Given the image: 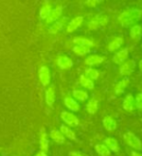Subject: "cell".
<instances>
[{
	"label": "cell",
	"instance_id": "9a60e30c",
	"mask_svg": "<svg viewBox=\"0 0 142 156\" xmlns=\"http://www.w3.org/2000/svg\"><path fill=\"white\" fill-rule=\"evenodd\" d=\"M134 98L132 94H128L123 101V107L126 111H133L134 109Z\"/></svg>",
	"mask_w": 142,
	"mask_h": 156
},
{
	"label": "cell",
	"instance_id": "30bf717a",
	"mask_svg": "<svg viewBox=\"0 0 142 156\" xmlns=\"http://www.w3.org/2000/svg\"><path fill=\"white\" fill-rule=\"evenodd\" d=\"M57 65H58V67L62 69H68L73 67L74 63L72 61V59H70L69 57L60 56L57 59Z\"/></svg>",
	"mask_w": 142,
	"mask_h": 156
},
{
	"label": "cell",
	"instance_id": "d590c367",
	"mask_svg": "<svg viewBox=\"0 0 142 156\" xmlns=\"http://www.w3.org/2000/svg\"><path fill=\"white\" fill-rule=\"evenodd\" d=\"M132 156H142V154L138 153L137 151H132Z\"/></svg>",
	"mask_w": 142,
	"mask_h": 156
},
{
	"label": "cell",
	"instance_id": "5b68a950",
	"mask_svg": "<svg viewBox=\"0 0 142 156\" xmlns=\"http://www.w3.org/2000/svg\"><path fill=\"white\" fill-rule=\"evenodd\" d=\"M135 69V62L133 60H129L126 63H124L120 69H119V71H120V74L124 75V76H128L129 74H132L133 73V70Z\"/></svg>",
	"mask_w": 142,
	"mask_h": 156
},
{
	"label": "cell",
	"instance_id": "4316f807",
	"mask_svg": "<svg viewBox=\"0 0 142 156\" xmlns=\"http://www.w3.org/2000/svg\"><path fill=\"white\" fill-rule=\"evenodd\" d=\"M73 95L80 101H85L88 98V94L85 91H82V90H74Z\"/></svg>",
	"mask_w": 142,
	"mask_h": 156
},
{
	"label": "cell",
	"instance_id": "4dcf8cb0",
	"mask_svg": "<svg viewBox=\"0 0 142 156\" xmlns=\"http://www.w3.org/2000/svg\"><path fill=\"white\" fill-rule=\"evenodd\" d=\"M95 20H96L99 23V26H104L106 23L108 22V16H106L104 15H102L100 14L98 15L96 17H95Z\"/></svg>",
	"mask_w": 142,
	"mask_h": 156
},
{
	"label": "cell",
	"instance_id": "9c48e42d",
	"mask_svg": "<svg viewBox=\"0 0 142 156\" xmlns=\"http://www.w3.org/2000/svg\"><path fill=\"white\" fill-rule=\"evenodd\" d=\"M45 98H46V103L49 106H52L55 101V90L53 86H49L46 90L45 93Z\"/></svg>",
	"mask_w": 142,
	"mask_h": 156
},
{
	"label": "cell",
	"instance_id": "cb8c5ba5",
	"mask_svg": "<svg viewBox=\"0 0 142 156\" xmlns=\"http://www.w3.org/2000/svg\"><path fill=\"white\" fill-rule=\"evenodd\" d=\"M79 82L81 84V86L84 87L87 90H93L94 89V82L91 79H89L88 77H86L84 74L80 75Z\"/></svg>",
	"mask_w": 142,
	"mask_h": 156
},
{
	"label": "cell",
	"instance_id": "44dd1931",
	"mask_svg": "<svg viewBox=\"0 0 142 156\" xmlns=\"http://www.w3.org/2000/svg\"><path fill=\"white\" fill-rule=\"evenodd\" d=\"M74 44H75V45H80V46H85V47H90L94 45L93 41L86 39V38H82V37H75L73 40Z\"/></svg>",
	"mask_w": 142,
	"mask_h": 156
},
{
	"label": "cell",
	"instance_id": "1f68e13d",
	"mask_svg": "<svg viewBox=\"0 0 142 156\" xmlns=\"http://www.w3.org/2000/svg\"><path fill=\"white\" fill-rule=\"evenodd\" d=\"M135 106L138 109H142V93H139L137 94V98H135Z\"/></svg>",
	"mask_w": 142,
	"mask_h": 156
},
{
	"label": "cell",
	"instance_id": "f546056e",
	"mask_svg": "<svg viewBox=\"0 0 142 156\" xmlns=\"http://www.w3.org/2000/svg\"><path fill=\"white\" fill-rule=\"evenodd\" d=\"M62 28H63V23L61 21H56L54 24L49 29V34H56L60 31Z\"/></svg>",
	"mask_w": 142,
	"mask_h": 156
},
{
	"label": "cell",
	"instance_id": "e0dca14e",
	"mask_svg": "<svg viewBox=\"0 0 142 156\" xmlns=\"http://www.w3.org/2000/svg\"><path fill=\"white\" fill-rule=\"evenodd\" d=\"M104 57L103 56H99V55H90L88 56L86 59H85V64L87 66H96V65H100L104 62Z\"/></svg>",
	"mask_w": 142,
	"mask_h": 156
},
{
	"label": "cell",
	"instance_id": "484cf974",
	"mask_svg": "<svg viewBox=\"0 0 142 156\" xmlns=\"http://www.w3.org/2000/svg\"><path fill=\"white\" fill-rule=\"evenodd\" d=\"M84 75L89 78V79H91V80H96L99 78L100 73L97 69H95L93 68H88V69H85V74Z\"/></svg>",
	"mask_w": 142,
	"mask_h": 156
},
{
	"label": "cell",
	"instance_id": "4fadbf2b",
	"mask_svg": "<svg viewBox=\"0 0 142 156\" xmlns=\"http://www.w3.org/2000/svg\"><path fill=\"white\" fill-rule=\"evenodd\" d=\"M104 144L106 147H107L109 151H113V152H118L119 151V145H118V142L115 138L113 137H108L104 140Z\"/></svg>",
	"mask_w": 142,
	"mask_h": 156
},
{
	"label": "cell",
	"instance_id": "ba28073f",
	"mask_svg": "<svg viewBox=\"0 0 142 156\" xmlns=\"http://www.w3.org/2000/svg\"><path fill=\"white\" fill-rule=\"evenodd\" d=\"M83 16H76L75 19H73L69 22V24L67 26V32L68 33H72L74 31H75L83 22Z\"/></svg>",
	"mask_w": 142,
	"mask_h": 156
},
{
	"label": "cell",
	"instance_id": "d6986e66",
	"mask_svg": "<svg viewBox=\"0 0 142 156\" xmlns=\"http://www.w3.org/2000/svg\"><path fill=\"white\" fill-rule=\"evenodd\" d=\"M52 11V5L50 3H46L43 5L40 9L39 12V16L41 20H46V17L49 16V14Z\"/></svg>",
	"mask_w": 142,
	"mask_h": 156
},
{
	"label": "cell",
	"instance_id": "603a6c76",
	"mask_svg": "<svg viewBox=\"0 0 142 156\" xmlns=\"http://www.w3.org/2000/svg\"><path fill=\"white\" fill-rule=\"evenodd\" d=\"M131 37L134 41H140L142 38V27L140 25H134L131 29Z\"/></svg>",
	"mask_w": 142,
	"mask_h": 156
},
{
	"label": "cell",
	"instance_id": "52a82bcc",
	"mask_svg": "<svg viewBox=\"0 0 142 156\" xmlns=\"http://www.w3.org/2000/svg\"><path fill=\"white\" fill-rule=\"evenodd\" d=\"M62 12H63L62 6H57V7H55L54 9H52L49 16L46 17V22L47 24H49V23H52V22H56V20L61 16Z\"/></svg>",
	"mask_w": 142,
	"mask_h": 156
},
{
	"label": "cell",
	"instance_id": "8d00e7d4",
	"mask_svg": "<svg viewBox=\"0 0 142 156\" xmlns=\"http://www.w3.org/2000/svg\"><path fill=\"white\" fill-rule=\"evenodd\" d=\"M139 69L142 71V60H140V62H139Z\"/></svg>",
	"mask_w": 142,
	"mask_h": 156
},
{
	"label": "cell",
	"instance_id": "7c38bea8",
	"mask_svg": "<svg viewBox=\"0 0 142 156\" xmlns=\"http://www.w3.org/2000/svg\"><path fill=\"white\" fill-rule=\"evenodd\" d=\"M103 124L105 127V129L108 131H113L117 127V123L115 122V119L110 116H105L103 119Z\"/></svg>",
	"mask_w": 142,
	"mask_h": 156
},
{
	"label": "cell",
	"instance_id": "ac0fdd59",
	"mask_svg": "<svg viewBox=\"0 0 142 156\" xmlns=\"http://www.w3.org/2000/svg\"><path fill=\"white\" fill-rule=\"evenodd\" d=\"M50 138L54 141L56 144H59V145H62V144L65 143V137L63 136V134L60 132V130L58 129H52L50 131Z\"/></svg>",
	"mask_w": 142,
	"mask_h": 156
},
{
	"label": "cell",
	"instance_id": "7a4b0ae2",
	"mask_svg": "<svg viewBox=\"0 0 142 156\" xmlns=\"http://www.w3.org/2000/svg\"><path fill=\"white\" fill-rule=\"evenodd\" d=\"M124 139L128 145L131 146L133 148L137 149V151H142V143L135 134L132 133V132H127L124 135Z\"/></svg>",
	"mask_w": 142,
	"mask_h": 156
},
{
	"label": "cell",
	"instance_id": "e575fe53",
	"mask_svg": "<svg viewBox=\"0 0 142 156\" xmlns=\"http://www.w3.org/2000/svg\"><path fill=\"white\" fill-rule=\"evenodd\" d=\"M34 156H47V154L46 152H44V151H40L36 155H34Z\"/></svg>",
	"mask_w": 142,
	"mask_h": 156
},
{
	"label": "cell",
	"instance_id": "8992f818",
	"mask_svg": "<svg viewBox=\"0 0 142 156\" xmlns=\"http://www.w3.org/2000/svg\"><path fill=\"white\" fill-rule=\"evenodd\" d=\"M128 55H129V48L128 47H125V48L121 49L120 51H118L117 53L114 54L113 58H112V61L117 65H121L127 60Z\"/></svg>",
	"mask_w": 142,
	"mask_h": 156
},
{
	"label": "cell",
	"instance_id": "d4e9b609",
	"mask_svg": "<svg viewBox=\"0 0 142 156\" xmlns=\"http://www.w3.org/2000/svg\"><path fill=\"white\" fill-rule=\"evenodd\" d=\"M95 149L99 155L100 156H109L110 155V151L106 147L105 145L104 144H98V145L95 146Z\"/></svg>",
	"mask_w": 142,
	"mask_h": 156
},
{
	"label": "cell",
	"instance_id": "5bb4252c",
	"mask_svg": "<svg viewBox=\"0 0 142 156\" xmlns=\"http://www.w3.org/2000/svg\"><path fill=\"white\" fill-rule=\"evenodd\" d=\"M64 104L72 112H78L79 110V104L74 98L70 97H66L64 98Z\"/></svg>",
	"mask_w": 142,
	"mask_h": 156
},
{
	"label": "cell",
	"instance_id": "836d02e7",
	"mask_svg": "<svg viewBox=\"0 0 142 156\" xmlns=\"http://www.w3.org/2000/svg\"><path fill=\"white\" fill-rule=\"evenodd\" d=\"M69 156H83V155L78 151H71L69 153Z\"/></svg>",
	"mask_w": 142,
	"mask_h": 156
},
{
	"label": "cell",
	"instance_id": "277c9868",
	"mask_svg": "<svg viewBox=\"0 0 142 156\" xmlns=\"http://www.w3.org/2000/svg\"><path fill=\"white\" fill-rule=\"evenodd\" d=\"M38 76L40 82L42 83V85L44 87L47 86L50 82V71L49 69L46 67V66H42L38 71Z\"/></svg>",
	"mask_w": 142,
	"mask_h": 156
},
{
	"label": "cell",
	"instance_id": "3957f363",
	"mask_svg": "<svg viewBox=\"0 0 142 156\" xmlns=\"http://www.w3.org/2000/svg\"><path fill=\"white\" fill-rule=\"evenodd\" d=\"M61 119H63V122L65 123H67L68 125H70V126H72V127L78 126L79 123L78 117H76L75 114L67 112V111H63L61 113Z\"/></svg>",
	"mask_w": 142,
	"mask_h": 156
},
{
	"label": "cell",
	"instance_id": "f1b7e54d",
	"mask_svg": "<svg viewBox=\"0 0 142 156\" xmlns=\"http://www.w3.org/2000/svg\"><path fill=\"white\" fill-rule=\"evenodd\" d=\"M73 51L78 56H83L85 54H87L88 52H90V49L88 47L85 46H80V45H75L73 47Z\"/></svg>",
	"mask_w": 142,
	"mask_h": 156
},
{
	"label": "cell",
	"instance_id": "d6a6232c",
	"mask_svg": "<svg viewBox=\"0 0 142 156\" xmlns=\"http://www.w3.org/2000/svg\"><path fill=\"white\" fill-rule=\"evenodd\" d=\"M98 3H99V1H96V0H90V1L86 2V4L89 6V7H96Z\"/></svg>",
	"mask_w": 142,
	"mask_h": 156
},
{
	"label": "cell",
	"instance_id": "7402d4cb",
	"mask_svg": "<svg viewBox=\"0 0 142 156\" xmlns=\"http://www.w3.org/2000/svg\"><path fill=\"white\" fill-rule=\"evenodd\" d=\"M60 132L63 134L64 137H67V138H69V139H71V140H75V141L76 140L75 133L70 127H68L67 125L61 124V126H60Z\"/></svg>",
	"mask_w": 142,
	"mask_h": 156
},
{
	"label": "cell",
	"instance_id": "74e56055",
	"mask_svg": "<svg viewBox=\"0 0 142 156\" xmlns=\"http://www.w3.org/2000/svg\"><path fill=\"white\" fill-rule=\"evenodd\" d=\"M141 122H142V119H141Z\"/></svg>",
	"mask_w": 142,
	"mask_h": 156
},
{
	"label": "cell",
	"instance_id": "ffe728a7",
	"mask_svg": "<svg viewBox=\"0 0 142 156\" xmlns=\"http://www.w3.org/2000/svg\"><path fill=\"white\" fill-rule=\"evenodd\" d=\"M129 83V77H124L123 79L117 84L116 87H115V94H123L125 92V89L128 87Z\"/></svg>",
	"mask_w": 142,
	"mask_h": 156
},
{
	"label": "cell",
	"instance_id": "8fae6325",
	"mask_svg": "<svg viewBox=\"0 0 142 156\" xmlns=\"http://www.w3.org/2000/svg\"><path fill=\"white\" fill-rule=\"evenodd\" d=\"M39 144H40V148L41 151H44V152H46L49 151V139L46 138V134L44 129H42V132H41L40 134V141H39Z\"/></svg>",
	"mask_w": 142,
	"mask_h": 156
},
{
	"label": "cell",
	"instance_id": "83f0119b",
	"mask_svg": "<svg viewBox=\"0 0 142 156\" xmlns=\"http://www.w3.org/2000/svg\"><path fill=\"white\" fill-rule=\"evenodd\" d=\"M97 110H98V101L95 98H92L87 104V111L91 115H94L97 112Z\"/></svg>",
	"mask_w": 142,
	"mask_h": 156
},
{
	"label": "cell",
	"instance_id": "6da1fadb",
	"mask_svg": "<svg viewBox=\"0 0 142 156\" xmlns=\"http://www.w3.org/2000/svg\"><path fill=\"white\" fill-rule=\"evenodd\" d=\"M142 12L138 9H129L119 16L118 20L123 27H129L133 23L140 20Z\"/></svg>",
	"mask_w": 142,
	"mask_h": 156
},
{
	"label": "cell",
	"instance_id": "2e32d148",
	"mask_svg": "<svg viewBox=\"0 0 142 156\" xmlns=\"http://www.w3.org/2000/svg\"><path fill=\"white\" fill-rule=\"evenodd\" d=\"M122 44H123V38L122 37H114L108 44V50L110 52L116 51L117 49L120 48Z\"/></svg>",
	"mask_w": 142,
	"mask_h": 156
}]
</instances>
